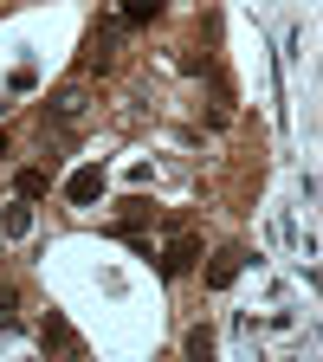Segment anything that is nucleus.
Listing matches in <instances>:
<instances>
[{
  "label": "nucleus",
  "instance_id": "1",
  "mask_svg": "<svg viewBox=\"0 0 323 362\" xmlns=\"http://www.w3.org/2000/svg\"><path fill=\"white\" fill-rule=\"evenodd\" d=\"M84 110H90V90H84V78L59 84L52 98L39 104V143H45V136H71V129L84 123Z\"/></svg>",
  "mask_w": 323,
  "mask_h": 362
},
{
  "label": "nucleus",
  "instance_id": "2",
  "mask_svg": "<svg viewBox=\"0 0 323 362\" xmlns=\"http://www.w3.org/2000/svg\"><path fill=\"white\" fill-rule=\"evenodd\" d=\"M117 52H123V26H117V20H104V26H90L78 65H84V71H110V65H117Z\"/></svg>",
  "mask_w": 323,
  "mask_h": 362
},
{
  "label": "nucleus",
  "instance_id": "3",
  "mask_svg": "<svg viewBox=\"0 0 323 362\" xmlns=\"http://www.w3.org/2000/svg\"><path fill=\"white\" fill-rule=\"evenodd\" d=\"M194 265H201V233H175L162 252V279H188Z\"/></svg>",
  "mask_w": 323,
  "mask_h": 362
},
{
  "label": "nucleus",
  "instance_id": "4",
  "mask_svg": "<svg viewBox=\"0 0 323 362\" xmlns=\"http://www.w3.org/2000/svg\"><path fill=\"white\" fill-rule=\"evenodd\" d=\"M246 272V246H220L213 259H207V291H226Z\"/></svg>",
  "mask_w": 323,
  "mask_h": 362
},
{
  "label": "nucleus",
  "instance_id": "5",
  "mask_svg": "<svg viewBox=\"0 0 323 362\" xmlns=\"http://www.w3.org/2000/svg\"><path fill=\"white\" fill-rule=\"evenodd\" d=\"M65 201L71 207H90V201H104V168L90 162V168H78L71 181H65Z\"/></svg>",
  "mask_w": 323,
  "mask_h": 362
},
{
  "label": "nucleus",
  "instance_id": "6",
  "mask_svg": "<svg viewBox=\"0 0 323 362\" xmlns=\"http://www.w3.org/2000/svg\"><path fill=\"white\" fill-rule=\"evenodd\" d=\"M149 220H155V201H149V194H123V201H117V226H123L129 240L143 233Z\"/></svg>",
  "mask_w": 323,
  "mask_h": 362
},
{
  "label": "nucleus",
  "instance_id": "7",
  "mask_svg": "<svg viewBox=\"0 0 323 362\" xmlns=\"http://www.w3.org/2000/svg\"><path fill=\"white\" fill-rule=\"evenodd\" d=\"M39 343H45V349H78V337H71V324H65L59 310H45V324H39Z\"/></svg>",
  "mask_w": 323,
  "mask_h": 362
},
{
  "label": "nucleus",
  "instance_id": "8",
  "mask_svg": "<svg viewBox=\"0 0 323 362\" xmlns=\"http://www.w3.org/2000/svg\"><path fill=\"white\" fill-rule=\"evenodd\" d=\"M181 356H188V362H213V330H207V324H194L188 337H181Z\"/></svg>",
  "mask_w": 323,
  "mask_h": 362
},
{
  "label": "nucleus",
  "instance_id": "9",
  "mask_svg": "<svg viewBox=\"0 0 323 362\" xmlns=\"http://www.w3.org/2000/svg\"><path fill=\"white\" fill-rule=\"evenodd\" d=\"M149 20H162V0H129V7L117 13V26L129 33V26H149Z\"/></svg>",
  "mask_w": 323,
  "mask_h": 362
},
{
  "label": "nucleus",
  "instance_id": "10",
  "mask_svg": "<svg viewBox=\"0 0 323 362\" xmlns=\"http://www.w3.org/2000/svg\"><path fill=\"white\" fill-rule=\"evenodd\" d=\"M45 188H52V168H39V162H33V168H20V201H26V207H33Z\"/></svg>",
  "mask_w": 323,
  "mask_h": 362
},
{
  "label": "nucleus",
  "instance_id": "11",
  "mask_svg": "<svg viewBox=\"0 0 323 362\" xmlns=\"http://www.w3.org/2000/svg\"><path fill=\"white\" fill-rule=\"evenodd\" d=\"M0 226H7L13 240H26V233H33V207H26V201H13L7 214H0Z\"/></svg>",
  "mask_w": 323,
  "mask_h": 362
},
{
  "label": "nucleus",
  "instance_id": "12",
  "mask_svg": "<svg viewBox=\"0 0 323 362\" xmlns=\"http://www.w3.org/2000/svg\"><path fill=\"white\" fill-rule=\"evenodd\" d=\"M0 330H13V291H0Z\"/></svg>",
  "mask_w": 323,
  "mask_h": 362
},
{
  "label": "nucleus",
  "instance_id": "13",
  "mask_svg": "<svg viewBox=\"0 0 323 362\" xmlns=\"http://www.w3.org/2000/svg\"><path fill=\"white\" fill-rule=\"evenodd\" d=\"M0 156H7V129H0Z\"/></svg>",
  "mask_w": 323,
  "mask_h": 362
}]
</instances>
